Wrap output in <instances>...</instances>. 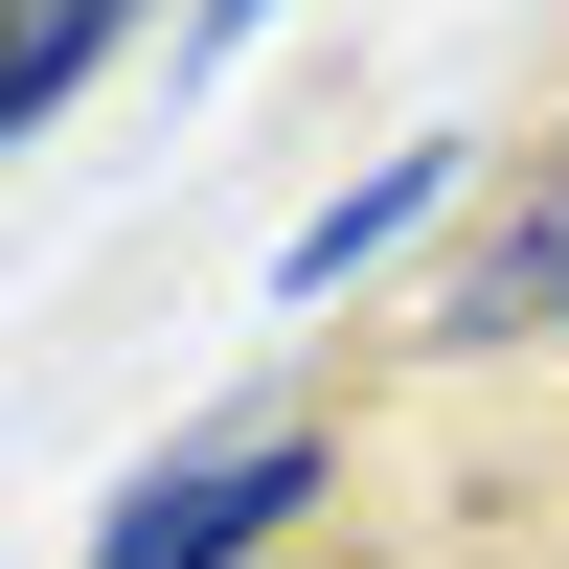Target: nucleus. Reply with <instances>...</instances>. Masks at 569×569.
Instances as JSON below:
<instances>
[{"label": "nucleus", "mask_w": 569, "mask_h": 569, "mask_svg": "<svg viewBox=\"0 0 569 569\" xmlns=\"http://www.w3.org/2000/svg\"><path fill=\"white\" fill-rule=\"evenodd\" d=\"M297 501H319V433L273 410V433H206V456H160V479L91 525V569H251L273 525H297Z\"/></svg>", "instance_id": "f257e3e1"}, {"label": "nucleus", "mask_w": 569, "mask_h": 569, "mask_svg": "<svg viewBox=\"0 0 569 569\" xmlns=\"http://www.w3.org/2000/svg\"><path fill=\"white\" fill-rule=\"evenodd\" d=\"M456 182H479V137H410V160H388V182H342V206H319V228H297V251H273V297H342V273H365V251H410V228H433V206H456Z\"/></svg>", "instance_id": "f03ea898"}, {"label": "nucleus", "mask_w": 569, "mask_h": 569, "mask_svg": "<svg viewBox=\"0 0 569 569\" xmlns=\"http://www.w3.org/2000/svg\"><path fill=\"white\" fill-rule=\"evenodd\" d=\"M547 319H569V206H525V228H479V251H456L433 342H547Z\"/></svg>", "instance_id": "7ed1b4c3"}, {"label": "nucleus", "mask_w": 569, "mask_h": 569, "mask_svg": "<svg viewBox=\"0 0 569 569\" xmlns=\"http://www.w3.org/2000/svg\"><path fill=\"white\" fill-rule=\"evenodd\" d=\"M91 46H114V0H23V114H69V91H91Z\"/></svg>", "instance_id": "20e7f679"}, {"label": "nucleus", "mask_w": 569, "mask_h": 569, "mask_svg": "<svg viewBox=\"0 0 569 569\" xmlns=\"http://www.w3.org/2000/svg\"><path fill=\"white\" fill-rule=\"evenodd\" d=\"M251 23H273V0H206V46H251Z\"/></svg>", "instance_id": "39448f33"}]
</instances>
